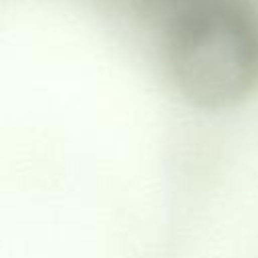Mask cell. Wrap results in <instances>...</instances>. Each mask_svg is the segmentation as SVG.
I'll return each mask as SVG.
<instances>
[{"label": "cell", "mask_w": 258, "mask_h": 258, "mask_svg": "<svg viewBox=\"0 0 258 258\" xmlns=\"http://www.w3.org/2000/svg\"><path fill=\"white\" fill-rule=\"evenodd\" d=\"M191 2H196V0H141L147 14L153 16L159 26H163L169 18H173L177 12H181Z\"/></svg>", "instance_id": "2"}, {"label": "cell", "mask_w": 258, "mask_h": 258, "mask_svg": "<svg viewBox=\"0 0 258 258\" xmlns=\"http://www.w3.org/2000/svg\"><path fill=\"white\" fill-rule=\"evenodd\" d=\"M161 52L185 101L232 107L258 87V8L250 0H196L161 26Z\"/></svg>", "instance_id": "1"}]
</instances>
